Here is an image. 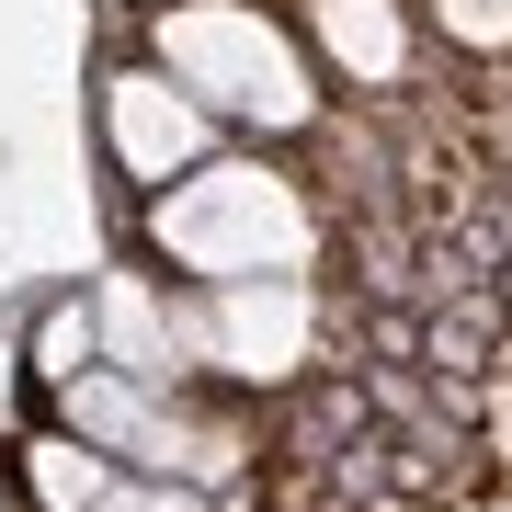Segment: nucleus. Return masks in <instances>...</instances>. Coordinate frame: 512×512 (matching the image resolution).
<instances>
[{
  "label": "nucleus",
  "mask_w": 512,
  "mask_h": 512,
  "mask_svg": "<svg viewBox=\"0 0 512 512\" xmlns=\"http://www.w3.org/2000/svg\"><path fill=\"white\" fill-rule=\"evenodd\" d=\"M148 57L205 114H228V126H262V137H308L319 126V57L262 0H171L148 23Z\"/></svg>",
  "instance_id": "f03ea898"
},
{
  "label": "nucleus",
  "mask_w": 512,
  "mask_h": 512,
  "mask_svg": "<svg viewBox=\"0 0 512 512\" xmlns=\"http://www.w3.org/2000/svg\"><path fill=\"white\" fill-rule=\"evenodd\" d=\"M148 239L183 285H285V274H319L330 205L274 160H205L148 205Z\"/></svg>",
  "instance_id": "f257e3e1"
},
{
  "label": "nucleus",
  "mask_w": 512,
  "mask_h": 512,
  "mask_svg": "<svg viewBox=\"0 0 512 512\" xmlns=\"http://www.w3.org/2000/svg\"><path fill=\"white\" fill-rule=\"evenodd\" d=\"M23 376H35V365H23V353H0V421L23 410Z\"/></svg>",
  "instance_id": "6e6552de"
},
{
  "label": "nucleus",
  "mask_w": 512,
  "mask_h": 512,
  "mask_svg": "<svg viewBox=\"0 0 512 512\" xmlns=\"http://www.w3.org/2000/svg\"><path fill=\"white\" fill-rule=\"evenodd\" d=\"M103 148H114L126 183H171V171L205 160V103L160 69V57H148V69H114V92H103Z\"/></svg>",
  "instance_id": "20e7f679"
},
{
  "label": "nucleus",
  "mask_w": 512,
  "mask_h": 512,
  "mask_svg": "<svg viewBox=\"0 0 512 512\" xmlns=\"http://www.w3.org/2000/svg\"><path fill=\"white\" fill-rule=\"evenodd\" d=\"M92 365H103V308L92 296H57V308L35 319V387L57 399V387H80Z\"/></svg>",
  "instance_id": "423d86ee"
},
{
  "label": "nucleus",
  "mask_w": 512,
  "mask_h": 512,
  "mask_svg": "<svg viewBox=\"0 0 512 512\" xmlns=\"http://www.w3.org/2000/svg\"><path fill=\"white\" fill-rule=\"evenodd\" d=\"M296 35H308V57L330 80H353V92H376V103H399L421 92V0H308L296 12Z\"/></svg>",
  "instance_id": "7ed1b4c3"
},
{
  "label": "nucleus",
  "mask_w": 512,
  "mask_h": 512,
  "mask_svg": "<svg viewBox=\"0 0 512 512\" xmlns=\"http://www.w3.org/2000/svg\"><path fill=\"white\" fill-rule=\"evenodd\" d=\"M0 512H35V501H23V490H0Z\"/></svg>",
  "instance_id": "1a4fd4ad"
},
{
  "label": "nucleus",
  "mask_w": 512,
  "mask_h": 512,
  "mask_svg": "<svg viewBox=\"0 0 512 512\" xmlns=\"http://www.w3.org/2000/svg\"><path fill=\"white\" fill-rule=\"evenodd\" d=\"M23 501L35 512H103L114 490H126V456H103V444H80L69 421H57V433H23Z\"/></svg>",
  "instance_id": "39448f33"
},
{
  "label": "nucleus",
  "mask_w": 512,
  "mask_h": 512,
  "mask_svg": "<svg viewBox=\"0 0 512 512\" xmlns=\"http://www.w3.org/2000/svg\"><path fill=\"white\" fill-rule=\"evenodd\" d=\"M103 512H194V490H183V478H137V467H126V490H114Z\"/></svg>",
  "instance_id": "0eeeda50"
}]
</instances>
